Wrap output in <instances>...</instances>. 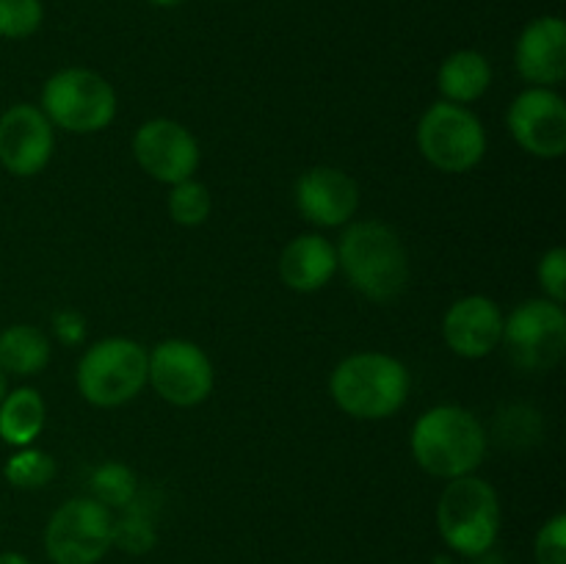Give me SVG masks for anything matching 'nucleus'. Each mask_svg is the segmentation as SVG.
Wrapping results in <instances>:
<instances>
[{
    "instance_id": "7ed1b4c3",
    "label": "nucleus",
    "mask_w": 566,
    "mask_h": 564,
    "mask_svg": "<svg viewBox=\"0 0 566 564\" xmlns=\"http://www.w3.org/2000/svg\"><path fill=\"white\" fill-rule=\"evenodd\" d=\"M332 398L357 420H385L409 396V370L385 352H359L337 363L329 379Z\"/></svg>"
},
{
    "instance_id": "f257e3e1",
    "label": "nucleus",
    "mask_w": 566,
    "mask_h": 564,
    "mask_svg": "<svg viewBox=\"0 0 566 564\" xmlns=\"http://www.w3.org/2000/svg\"><path fill=\"white\" fill-rule=\"evenodd\" d=\"M337 269L370 302H392L409 282L407 247L381 221H354L337 243Z\"/></svg>"
},
{
    "instance_id": "7c9ffc66",
    "label": "nucleus",
    "mask_w": 566,
    "mask_h": 564,
    "mask_svg": "<svg viewBox=\"0 0 566 564\" xmlns=\"http://www.w3.org/2000/svg\"><path fill=\"white\" fill-rule=\"evenodd\" d=\"M6 393H9V374H6L3 368H0V401L6 398Z\"/></svg>"
},
{
    "instance_id": "1a4fd4ad",
    "label": "nucleus",
    "mask_w": 566,
    "mask_h": 564,
    "mask_svg": "<svg viewBox=\"0 0 566 564\" xmlns=\"http://www.w3.org/2000/svg\"><path fill=\"white\" fill-rule=\"evenodd\" d=\"M114 514L94 498H72L44 529V553L53 564H97L111 551Z\"/></svg>"
},
{
    "instance_id": "ddd939ff",
    "label": "nucleus",
    "mask_w": 566,
    "mask_h": 564,
    "mask_svg": "<svg viewBox=\"0 0 566 564\" xmlns=\"http://www.w3.org/2000/svg\"><path fill=\"white\" fill-rule=\"evenodd\" d=\"M53 125L42 108L17 103L0 116V164L14 177H33L53 158Z\"/></svg>"
},
{
    "instance_id": "6ab92c4d",
    "label": "nucleus",
    "mask_w": 566,
    "mask_h": 564,
    "mask_svg": "<svg viewBox=\"0 0 566 564\" xmlns=\"http://www.w3.org/2000/svg\"><path fill=\"white\" fill-rule=\"evenodd\" d=\"M44 409L42 396L33 387H17L6 393L0 401V437L14 448H25L42 435L44 429Z\"/></svg>"
},
{
    "instance_id": "0eeeda50",
    "label": "nucleus",
    "mask_w": 566,
    "mask_h": 564,
    "mask_svg": "<svg viewBox=\"0 0 566 564\" xmlns=\"http://www.w3.org/2000/svg\"><path fill=\"white\" fill-rule=\"evenodd\" d=\"M418 147L434 169L462 175L484 160L486 130L473 111L442 100L420 116Z\"/></svg>"
},
{
    "instance_id": "cd10ccee",
    "label": "nucleus",
    "mask_w": 566,
    "mask_h": 564,
    "mask_svg": "<svg viewBox=\"0 0 566 564\" xmlns=\"http://www.w3.org/2000/svg\"><path fill=\"white\" fill-rule=\"evenodd\" d=\"M53 330L61 343L75 346V343H81L83 337H86V321H83V315L75 313V310H61V313L53 315Z\"/></svg>"
},
{
    "instance_id": "39448f33",
    "label": "nucleus",
    "mask_w": 566,
    "mask_h": 564,
    "mask_svg": "<svg viewBox=\"0 0 566 564\" xmlns=\"http://www.w3.org/2000/svg\"><path fill=\"white\" fill-rule=\"evenodd\" d=\"M77 390L94 407L133 401L147 385V348L130 337L97 341L77 363Z\"/></svg>"
},
{
    "instance_id": "c756f323",
    "label": "nucleus",
    "mask_w": 566,
    "mask_h": 564,
    "mask_svg": "<svg viewBox=\"0 0 566 564\" xmlns=\"http://www.w3.org/2000/svg\"><path fill=\"white\" fill-rule=\"evenodd\" d=\"M153 6H160V9H177V6H182L186 0H149Z\"/></svg>"
},
{
    "instance_id": "a878e982",
    "label": "nucleus",
    "mask_w": 566,
    "mask_h": 564,
    "mask_svg": "<svg viewBox=\"0 0 566 564\" xmlns=\"http://www.w3.org/2000/svg\"><path fill=\"white\" fill-rule=\"evenodd\" d=\"M536 564H566V514H553L534 540Z\"/></svg>"
},
{
    "instance_id": "bb28decb",
    "label": "nucleus",
    "mask_w": 566,
    "mask_h": 564,
    "mask_svg": "<svg viewBox=\"0 0 566 564\" xmlns=\"http://www.w3.org/2000/svg\"><path fill=\"white\" fill-rule=\"evenodd\" d=\"M536 276H539V285L545 291V299L551 302L564 304L566 299V249L556 247L551 252H545L536 265Z\"/></svg>"
},
{
    "instance_id": "20e7f679",
    "label": "nucleus",
    "mask_w": 566,
    "mask_h": 564,
    "mask_svg": "<svg viewBox=\"0 0 566 564\" xmlns=\"http://www.w3.org/2000/svg\"><path fill=\"white\" fill-rule=\"evenodd\" d=\"M437 529L459 556H484L501 534V501L495 487L473 473L448 481L437 503Z\"/></svg>"
},
{
    "instance_id": "dca6fc26",
    "label": "nucleus",
    "mask_w": 566,
    "mask_h": 564,
    "mask_svg": "<svg viewBox=\"0 0 566 564\" xmlns=\"http://www.w3.org/2000/svg\"><path fill=\"white\" fill-rule=\"evenodd\" d=\"M514 66L534 86H556L566 77V25L562 17H536L514 44Z\"/></svg>"
},
{
    "instance_id": "4be33fe9",
    "label": "nucleus",
    "mask_w": 566,
    "mask_h": 564,
    "mask_svg": "<svg viewBox=\"0 0 566 564\" xmlns=\"http://www.w3.org/2000/svg\"><path fill=\"white\" fill-rule=\"evenodd\" d=\"M92 498L105 509H122L138 495V479L127 464L105 462L92 473Z\"/></svg>"
},
{
    "instance_id": "f3484780",
    "label": "nucleus",
    "mask_w": 566,
    "mask_h": 564,
    "mask_svg": "<svg viewBox=\"0 0 566 564\" xmlns=\"http://www.w3.org/2000/svg\"><path fill=\"white\" fill-rule=\"evenodd\" d=\"M337 274V249L318 232L296 236L280 254V276L291 291L315 293Z\"/></svg>"
},
{
    "instance_id": "c85d7f7f",
    "label": "nucleus",
    "mask_w": 566,
    "mask_h": 564,
    "mask_svg": "<svg viewBox=\"0 0 566 564\" xmlns=\"http://www.w3.org/2000/svg\"><path fill=\"white\" fill-rule=\"evenodd\" d=\"M0 564H31V558H25L17 551H3L0 553Z\"/></svg>"
},
{
    "instance_id": "5701e85b",
    "label": "nucleus",
    "mask_w": 566,
    "mask_h": 564,
    "mask_svg": "<svg viewBox=\"0 0 566 564\" xmlns=\"http://www.w3.org/2000/svg\"><path fill=\"white\" fill-rule=\"evenodd\" d=\"M3 476L11 487H20V490H42V487L53 481L55 459L48 451H42V448L25 446L17 453H11L3 468Z\"/></svg>"
},
{
    "instance_id": "f03ea898",
    "label": "nucleus",
    "mask_w": 566,
    "mask_h": 564,
    "mask_svg": "<svg viewBox=\"0 0 566 564\" xmlns=\"http://www.w3.org/2000/svg\"><path fill=\"white\" fill-rule=\"evenodd\" d=\"M412 457L437 479L470 476L486 453V431L470 409L457 404L431 407L415 420Z\"/></svg>"
},
{
    "instance_id": "aec40b11",
    "label": "nucleus",
    "mask_w": 566,
    "mask_h": 564,
    "mask_svg": "<svg viewBox=\"0 0 566 564\" xmlns=\"http://www.w3.org/2000/svg\"><path fill=\"white\" fill-rule=\"evenodd\" d=\"M50 363V341L31 324L0 332V368L14 376L42 374Z\"/></svg>"
},
{
    "instance_id": "6e6552de",
    "label": "nucleus",
    "mask_w": 566,
    "mask_h": 564,
    "mask_svg": "<svg viewBox=\"0 0 566 564\" xmlns=\"http://www.w3.org/2000/svg\"><path fill=\"white\" fill-rule=\"evenodd\" d=\"M509 357L523 370H551L562 363L566 348L564 304L551 299H528L503 318V341Z\"/></svg>"
},
{
    "instance_id": "2eb2a0df",
    "label": "nucleus",
    "mask_w": 566,
    "mask_h": 564,
    "mask_svg": "<svg viewBox=\"0 0 566 564\" xmlns=\"http://www.w3.org/2000/svg\"><path fill=\"white\" fill-rule=\"evenodd\" d=\"M503 318L490 296H464L448 307L442 318V337L448 348L464 359H481L495 352L503 341Z\"/></svg>"
},
{
    "instance_id": "393cba45",
    "label": "nucleus",
    "mask_w": 566,
    "mask_h": 564,
    "mask_svg": "<svg viewBox=\"0 0 566 564\" xmlns=\"http://www.w3.org/2000/svg\"><path fill=\"white\" fill-rule=\"evenodd\" d=\"M42 0H0V36L28 39L42 28Z\"/></svg>"
},
{
    "instance_id": "412c9836",
    "label": "nucleus",
    "mask_w": 566,
    "mask_h": 564,
    "mask_svg": "<svg viewBox=\"0 0 566 564\" xmlns=\"http://www.w3.org/2000/svg\"><path fill=\"white\" fill-rule=\"evenodd\" d=\"M155 542H158V529H155L153 506H147V501L136 495L114 518L111 545L130 553V556H144V553L153 551Z\"/></svg>"
},
{
    "instance_id": "4468645a",
    "label": "nucleus",
    "mask_w": 566,
    "mask_h": 564,
    "mask_svg": "<svg viewBox=\"0 0 566 564\" xmlns=\"http://www.w3.org/2000/svg\"><path fill=\"white\" fill-rule=\"evenodd\" d=\"M296 208L310 224L343 227L359 208V188L335 166H313L296 180Z\"/></svg>"
},
{
    "instance_id": "b1692460",
    "label": "nucleus",
    "mask_w": 566,
    "mask_h": 564,
    "mask_svg": "<svg viewBox=\"0 0 566 564\" xmlns=\"http://www.w3.org/2000/svg\"><path fill=\"white\" fill-rule=\"evenodd\" d=\"M210 210H213V199L205 182L188 180L175 182L169 194V216L182 227H199L208 221Z\"/></svg>"
},
{
    "instance_id": "f8f14e48",
    "label": "nucleus",
    "mask_w": 566,
    "mask_h": 564,
    "mask_svg": "<svg viewBox=\"0 0 566 564\" xmlns=\"http://www.w3.org/2000/svg\"><path fill=\"white\" fill-rule=\"evenodd\" d=\"M133 155L138 166L158 182H175L193 177L199 166V144L186 125L175 119H149L133 136Z\"/></svg>"
},
{
    "instance_id": "9d476101",
    "label": "nucleus",
    "mask_w": 566,
    "mask_h": 564,
    "mask_svg": "<svg viewBox=\"0 0 566 564\" xmlns=\"http://www.w3.org/2000/svg\"><path fill=\"white\" fill-rule=\"evenodd\" d=\"M147 382L164 401L175 407H197L213 393V363L191 341L158 343L147 354Z\"/></svg>"
},
{
    "instance_id": "423d86ee",
    "label": "nucleus",
    "mask_w": 566,
    "mask_h": 564,
    "mask_svg": "<svg viewBox=\"0 0 566 564\" xmlns=\"http://www.w3.org/2000/svg\"><path fill=\"white\" fill-rule=\"evenodd\" d=\"M42 114L66 133H99L114 122L116 92L99 72L66 66L44 83Z\"/></svg>"
},
{
    "instance_id": "a211bd4d",
    "label": "nucleus",
    "mask_w": 566,
    "mask_h": 564,
    "mask_svg": "<svg viewBox=\"0 0 566 564\" xmlns=\"http://www.w3.org/2000/svg\"><path fill=\"white\" fill-rule=\"evenodd\" d=\"M492 83V66L479 50H457L448 55L437 72V88L446 103L468 105L484 97Z\"/></svg>"
},
{
    "instance_id": "9b49d317",
    "label": "nucleus",
    "mask_w": 566,
    "mask_h": 564,
    "mask_svg": "<svg viewBox=\"0 0 566 564\" xmlns=\"http://www.w3.org/2000/svg\"><path fill=\"white\" fill-rule=\"evenodd\" d=\"M509 133L534 158H562L566 153V103L562 94L531 86L509 105Z\"/></svg>"
}]
</instances>
